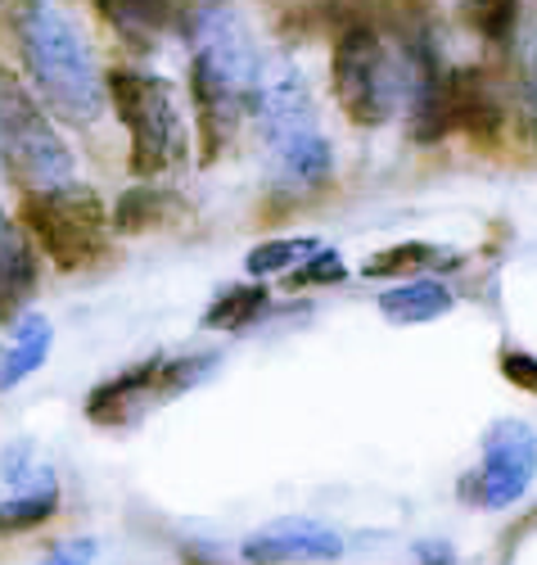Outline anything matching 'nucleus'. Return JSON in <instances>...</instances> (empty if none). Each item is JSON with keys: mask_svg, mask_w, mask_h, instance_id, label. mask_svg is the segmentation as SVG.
I'll list each match as a JSON object with an SVG mask.
<instances>
[{"mask_svg": "<svg viewBox=\"0 0 537 565\" xmlns=\"http://www.w3.org/2000/svg\"><path fill=\"white\" fill-rule=\"evenodd\" d=\"M239 556L249 565H299V561H339L344 556V534L312 521H280L244 539Z\"/></svg>", "mask_w": 537, "mask_h": 565, "instance_id": "9", "label": "nucleus"}, {"mask_svg": "<svg viewBox=\"0 0 537 565\" xmlns=\"http://www.w3.org/2000/svg\"><path fill=\"white\" fill-rule=\"evenodd\" d=\"M249 105L258 118V140H262L271 181L280 191H294V195L321 191L330 181L334 154H330V140L321 131V118H316L303 73L289 60L262 64Z\"/></svg>", "mask_w": 537, "mask_h": 565, "instance_id": "3", "label": "nucleus"}, {"mask_svg": "<svg viewBox=\"0 0 537 565\" xmlns=\"http://www.w3.org/2000/svg\"><path fill=\"white\" fill-rule=\"evenodd\" d=\"M95 6H100L105 23L140 51H150L154 36L172 23V0H95Z\"/></svg>", "mask_w": 537, "mask_h": 565, "instance_id": "14", "label": "nucleus"}, {"mask_svg": "<svg viewBox=\"0 0 537 565\" xmlns=\"http://www.w3.org/2000/svg\"><path fill=\"white\" fill-rule=\"evenodd\" d=\"M51 340H55L51 321H45L41 312H23L14 344L0 353V390H14L19 381H28V375H32L45 358H51Z\"/></svg>", "mask_w": 537, "mask_h": 565, "instance_id": "15", "label": "nucleus"}, {"mask_svg": "<svg viewBox=\"0 0 537 565\" xmlns=\"http://www.w3.org/2000/svg\"><path fill=\"white\" fill-rule=\"evenodd\" d=\"M348 276V267H344V258H339L334 249H321L316 258H308L299 271H289L284 280H289V286H294V290H316V286H334V280H344Z\"/></svg>", "mask_w": 537, "mask_h": 565, "instance_id": "23", "label": "nucleus"}, {"mask_svg": "<svg viewBox=\"0 0 537 565\" xmlns=\"http://www.w3.org/2000/svg\"><path fill=\"white\" fill-rule=\"evenodd\" d=\"M14 36L32 86L64 122L90 127L105 114V82L95 68V51L73 14H64L55 0H19Z\"/></svg>", "mask_w": 537, "mask_h": 565, "instance_id": "2", "label": "nucleus"}, {"mask_svg": "<svg viewBox=\"0 0 537 565\" xmlns=\"http://www.w3.org/2000/svg\"><path fill=\"white\" fill-rule=\"evenodd\" d=\"M325 245L312 241V235H294V241H262L249 249V258H244V267H249V276H289L299 271L308 258H316Z\"/></svg>", "mask_w": 537, "mask_h": 565, "instance_id": "17", "label": "nucleus"}, {"mask_svg": "<svg viewBox=\"0 0 537 565\" xmlns=\"http://www.w3.org/2000/svg\"><path fill=\"white\" fill-rule=\"evenodd\" d=\"M154 375H159V358L114 375V381H105L86 398V416L95 426H122V420H131L144 403H154Z\"/></svg>", "mask_w": 537, "mask_h": 565, "instance_id": "11", "label": "nucleus"}, {"mask_svg": "<svg viewBox=\"0 0 537 565\" xmlns=\"http://www.w3.org/2000/svg\"><path fill=\"white\" fill-rule=\"evenodd\" d=\"M172 217V200L163 191H127L114 209V226L127 235H144Z\"/></svg>", "mask_w": 537, "mask_h": 565, "instance_id": "20", "label": "nucleus"}, {"mask_svg": "<svg viewBox=\"0 0 537 565\" xmlns=\"http://www.w3.org/2000/svg\"><path fill=\"white\" fill-rule=\"evenodd\" d=\"M181 32L194 55L190 77H194V109H200L204 163H213L235 127V114L254 100V82L262 64L235 0H190L181 10Z\"/></svg>", "mask_w": 537, "mask_h": 565, "instance_id": "1", "label": "nucleus"}, {"mask_svg": "<svg viewBox=\"0 0 537 565\" xmlns=\"http://www.w3.org/2000/svg\"><path fill=\"white\" fill-rule=\"evenodd\" d=\"M109 100L118 118L131 131V172L136 177H159L185 159V122L176 109L172 86L154 73L114 68L109 73Z\"/></svg>", "mask_w": 537, "mask_h": 565, "instance_id": "6", "label": "nucleus"}, {"mask_svg": "<svg viewBox=\"0 0 537 565\" xmlns=\"http://www.w3.org/2000/svg\"><path fill=\"white\" fill-rule=\"evenodd\" d=\"M330 77H334L339 109L357 127H379L402 105V64H394L384 36L366 19H353L339 28L334 55H330Z\"/></svg>", "mask_w": 537, "mask_h": 565, "instance_id": "5", "label": "nucleus"}, {"mask_svg": "<svg viewBox=\"0 0 537 565\" xmlns=\"http://www.w3.org/2000/svg\"><path fill=\"white\" fill-rule=\"evenodd\" d=\"M461 14L487 45H506L519 28L524 0H461Z\"/></svg>", "mask_w": 537, "mask_h": 565, "instance_id": "19", "label": "nucleus"}, {"mask_svg": "<svg viewBox=\"0 0 537 565\" xmlns=\"http://www.w3.org/2000/svg\"><path fill=\"white\" fill-rule=\"evenodd\" d=\"M95 561V539H68L60 543L51 556H45L41 565H90Z\"/></svg>", "mask_w": 537, "mask_h": 565, "instance_id": "26", "label": "nucleus"}, {"mask_svg": "<svg viewBox=\"0 0 537 565\" xmlns=\"http://www.w3.org/2000/svg\"><path fill=\"white\" fill-rule=\"evenodd\" d=\"M433 258H438V249H433V245L407 241V245H394V249L375 254L362 271H366V276H402V271H420V267H429Z\"/></svg>", "mask_w": 537, "mask_h": 565, "instance_id": "22", "label": "nucleus"}, {"mask_svg": "<svg viewBox=\"0 0 537 565\" xmlns=\"http://www.w3.org/2000/svg\"><path fill=\"white\" fill-rule=\"evenodd\" d=\"M181 561H185V565H226L222 556H208V552H200V547H185Z\"/></svg>", "mask_w": 537, "mask_h": 565, "instance_id": "28", "label": "nucleus"}, {"mask_svg": "<svg viewBox=\"0 0 537 565\" xmlns=\"http://www.w3.org/2000/svg\"><path fill=\"white\" fill-rule=\"evenodd\" d=\"M0 159L19 185H28V195L73 185L68 146L36 105V96L19 82V73H10L6 64H0Z\"/></svg>", "mask_w": 537, "mask_h": 565, "instance_id": "4", "label": "nucleus"}, {"mask_svg": "<svg viewBox=\"0 0 537 565\" xmlns=\"http://www.w3.org/2000/svg\"><path fill=\"white\" fill-rule=\"evenodd\" d=\"M416 561L420 565H457V547L448 539H425V543H416Z\"/></svg>", "mask_w": 537, "mask_h": 565, "instance_id": "27", "label": "nucleus"}, {"mask_svg": "<svg viewBox=\"0 0 537 565\" xmlns=\"http://www.w3.org/2000/svg\"><path fill=\"white\" fill-rule=\"evenodd\" d=\"M60 511V484L51 470H41L36 480H28L14 498H0V534H23L45 525Z\"/></svg>", "mask_w": 537, "mask_h": 565, "instance_id": "16", "label": "nucleus"}, {"mask_svg": "<svg viewBox=\"0 0 537 565\" xmlns=\"http://www.w3.org/2000/svg\"><path fill=\"white\" fill-rule=\"evenodd\" d=\"M23 226L60 271H86L109 249V213L86 185L23 195Z\"/></svg>", "mask_w": 537, "mask_h": 565, "instance_id": "7", "label": "nucleus"}, {"mask_svg": "<svg viewBox=\"0 0 537 565\" xmlns=\"http://www.w3.org/2000/svg\"><path fill=\"white\" fill-rule=\"evenodd\" d=\"M217 362H222L217 353H190V358H172V362H163V358H159L154 403L176 398V394H185V390H194V385H204V381H208V371H213Z\"/></svg>", "mask_w": 537, "mask_h": 565, "instance_id": "21", "label": "nucleus"}, {"mask_svg": "<svg viewBox=\"0 0 537 565\" xmlns=\"http://www.w3.org/2000/svg\"><path fill=\"white\" fill-rule=\"evenodd\" d=\"M448 86H452V131L470 136L479 150H493L502 140V100L487 86V73L465 64L448 73Z\"/></svg>", "mask_w": 537, "mask_h": 565, "instance_id": "10", "label": "nucleus"}, {"mask_svg": "<svg viewBox=\"0 0 537 565\" xmlns=\"http://www.w3.org/2000/svg\"><path fill=\"white\" fill-rule=\"evenodd\" d=\"M36 290V254L28 235L0 209V321L14 317Z\"/></svg>", "mask_w": 537, "mask_h": 565, "instance_id": "12", "label": "nucleus"}, {"mask_svg": "<svg viewBox=\"0 0 537 565\" xmlns=\"http://www.w3.org/2000/svg\"><path fill=\"white\" fill-rule=\"evenodd\" d=\"M524 109H528V122L537 131V28L524 41Z\"/></svg>", "mask_w": 537, "mask_h": 565, "instance_id": "25", "label": "nucleus"}, {"mask_svg": "<svg viewBox=\"0 0 537 565\" xmlns=\"http://www.w3.org/2000/svg\"><path fill=\"white\" fill-rule=\"evenodd\" d=\"M533 476H537V435L524 420H497L483 435V461L461 480V498L483 511H502L528 493Z\"/></svg>", "mask_w": 537, "mask_h": 565, "instance_id": "8", "label": "nucleus"}, {"mask_svg": "<svg viewBox=\"0 0 537 565\" xmlns=\"http://www.w3.org/2000/svg\"><path fill=\"white\" fill-rule=\"evenodd\" d=\"M452 303H457L452 290L443 286V280H429V276H416V280H407V286L379 295V312H384V321H394V326L438 321V317L452 312Z\"/></svg>", "mask_w": 537, "mask_h": 565, "instance_id": "13", "label": "nucleus"}, {"mask_svg": "<svg viewBox=\"0 0 537 565\" xmlns=\"http://www.w3.org/2000/svg\"><path fill=\"white\" fill-rule=\"evenodd\" d=\"M502 375H506L515 390H524V394L537 398V358H533V353H524V349H506V353H502Z\"/></svg>", "mask_w": 537, "mask_h": 565, "instance_id": "24", "label": "nucleus"}, {"mask_svg": "<svg viewBox=\"0 0 537 565\" xmlns=\"http://www.w3.org/2000/svg\"><path fill=\"white\" fill-rule=\"evenodd\" d=\"M267 303H271L267 286H230L204 312V326H208V331H239V326H249L254 317H262Z\"/></svg>", "mask_w": 537, "mask_h": 565, "instance_id": "18", "label": "nucleus"}]
</instances>
